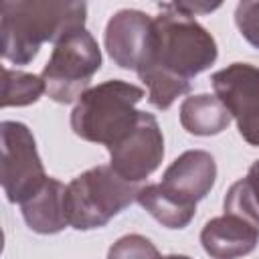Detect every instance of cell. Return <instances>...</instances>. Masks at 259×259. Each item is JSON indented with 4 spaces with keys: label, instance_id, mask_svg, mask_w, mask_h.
Here are the masks:
<instances>
[{
    "label": "cell",
    "instance_id": "cell-16",
    "mask_svg": "<svg viewBox=\"0 0 259 259\" xmlns=\"http://www.w3.org/2000/svg\"><path fill=\"white\" fill-rule=\"evenodd\" d=\"M47 93L40 75L4 67L2 71V107H24L36 103Z\"/></svg>",
    "mask_w": 259,
    "mask_h": 259
},
{
    "label": "cell",
    "instance_id": "cell-4",
    "mask_svg": "<svg viewBox=\"0 0 259 259\" xmlns=\"http://www.w3.org/2000/svg\"><path fill=\"white\" fill-rule=\"evenodd\" d=\"M136 184L121 178L111 166H93L67 184L65 208L69 227L91 231L105 227L138 198Z\"/></svg>",
    "mask_w": 259,
    "mask_h": 259
},
{
    "label": "cell",
    "instance_id": "cell-5",
    "mask_svg": "<svg viewBox=\"0 0 259 259\" xmlns=\"http://www.w3.org/2000/svg\"><path fill=\"white\" fill-rule=\"evenodd\" d=\"M101 67V49L95 36L81 28L61 38L40 77L47 87V95L55 103H73L89 89L93 75Z\"/></svg>",
    "mask_w": 259,
    "mask_h": 259
},
{
    "label": "cell",
    "instance_id": "cell-6",
    "mask_svg": "<svg viewBox=\"0 0 259 259\" xmlns=\"http://www.w3.org/2000/svg\"><path fill=\"white\" fill-rule=\"evenodd\" d=\"M2 162L0 182L2 190L12 204H22L40 190L47 182V172L36 150V142L28 125L22 121L4 119L0 123Z\"/></svg>",
    "mask_w": 259,
    "mask_h": 259
},
{
    "label": "cell",
    "instance_id": "cell-7",
    "mask_svg": "<svg viewBox=\"0 0 259 259\" xmlns=\"http://www.w3.org/2000/svg\"><path fill=\"white\" fill-rule=\"evenodd\" d=\"M214 95L237 121L241 138L259 146V67L231 63L210 77Z\"/></svg>",
    "mask_w": 259,
    "mask_h": 259
},
{
    "label": "cell",
    "instance_id": "cell-8",
    "mask_svg": "<svg viewBox=\"0 0 259 259\" xmlns=\"http://www.w3.org/2000/svg\"><path fill=\"white\" fill-rule=\"evenodd\" d=\"M109 166L127 182L136 184L146 180L158 170L164 158V136L156 117L148 111H140L136 125L111 148Z\"/></svg>",
    "mask_w": 259,
    "mask_h": 259
},
{
    "label": "cell",
    "instance_id": "cell-13",
    "mask_svg": "<svg viewBox=\"0 0 259 259\" xmlns=\"http://www.w3.org/2000/svg\"><path fill=\"white\" fill-rule=\"evenodd\" d=\"M136 202L146 208L162 227L166 229H184L196 214V204L178 196L162 182L148 184L138 190Z\"/></svg>",
    "mask_w": 259,
    "mask_h": 259
},
{
    "label": "cell",
    "instance_id": "cell-15",
    "mask_svg": "<svg viewBox=\"0 0 259 259\" xmlns=\"http://www.w3.org/2000/svg\"><path fill=\"white\" fill-rule=\"evenodd\" d=\"M225 212L235 214L259 229V160H255L247 176L237 180L225 194Z\"/></svg>",
    "mask_w": 259,
    "mask_h": 259
},
{
    "label": "cell",
    "instance_id": "cell-18",
    "mask_svg": "<svg viewBox=\"0 0 259 259\" xmlns=\"http://www.w3.org/2000/svg\"><path fill=\"white\" fill-rule=\"evenodd\" d=\"M235 24L245 40L259 49V2H239L235 8Z\"/></svg>",
    "mask_w": 259,
    "mask_h": 259
},
{
    "label": "cell",
    "instance_id": "cell-1",
    "mask_svg": "<svg viewBox=\"0 0 259 259\" xmlns=\"http://www.w3.org/2000/svg\"><path fill=\"white\" fill-rule=\"evenodd\" d=\"M217 57V40L200 22L160 4L146 59L136 71L148 87L150 105L162 111L168 109L190 91L192 77L210 69Z\"/></svg>",
    "mask_w": 259,
    "mask_h": 259
},
{
    "label": "cell",
    "instance_id": "cell-10",
    "mask_svg": "<svg viewBox=\"0 0 259 259\" xmlns=\"http://www.w3.org/2000/svg\"><path fill=\"white\" fill-rule=\"evenodd\" d=\"M217 162L206 150H186L182 152L164 172L162 184L176 192L178 196L198 202L214 186Z\"/></svg>",
    "mask_w": 259,
    "mask_h": 259
},
{
    "label": "cell",
    "instance_id": "cell-3",
    "mask_svg": "<svg viewBox=\"0 0 259 259\" xmlns=\"http://www.w3.org/2000/svg\"><path fill=\"white\" fill-rule=\"evenodd\" d=\"M142 99L144 89L130 81H103L79 97L71 111V130L85 142L111 148L136 125V105Z\"/></svg>",
    "mask_w": 259,
    "mask_h": 259
},
{
    "label": "cell",
    "instance_id": "cell-2",
    "mask_svg": "<svg viewBox=\"0 0 259 259\" xmlns=\"http://www.w3.org/2000/svg\"><path fill=\"white\" fill-rule=\"evenodd\" d=\"M87 4L63 0H6L0 6L2 59L28 65L42 42L57 45L71 32L85 28Z\"/></svg>",
    "mask_w": 259,
    "mask_h": 259
},
{
    "label": "cell",
    "instance_id": "cell-19",
    "mask_svg": "<svg viewBox=\"0 0 259 259\" xmlns=\"http://www.w3.org/2000/svg\"><path fill=\"white\" fill-rule=\"evenodd\" d=\"M168 8H172V10H176V12H182V14H186V16H196V14H202V12H212V10H217L221 4H202V2H170V4H166Z\"/></svg>",
    "mask_w": 259,
    "mask_h": 259
},
{
    "label": "cell",
    "instance_id": "cell-17",
    "mask_svg": "<svg viewBox=\"0 0 259 259\" xmlns=\"http://www.w3.org/2000/svg\"><path fill=\"white\" fill-rule=\"evenodd\" d=\"M107 259H160V251L148 237L140 233H130L119 237L109 247Z\"/></svg>",
    "mask_w": 259,
    "mask_h": 259
},
{
    "label": "cell",
    "instance_id": "cell-20",
    "mask_svg": "<svg viewBox=\"0 0 259 259\" xmlns=\"http://www.w3.org/2000/svg\"><path fill=\"white\" fill-rule=\"evenodd\" d=\"M160 259H192V257H188V255H176V253H172V255H164V257H160Z\"/></svg>",
    "mask_w": 259,
    "mask_h": 259
},
{
    "label": "cell",
    "instance_id": "cell-11",
    "mask_svg": "<svg viewBox=\"0 0 259 259\" xmlns=\"http://www.w3.org/2000/svg\"><path fill=\"white\" fill-rule=\"evenodd\" d=\"M259 229L235 214L210 219L200 231V245L212 259H239L255 251Z\"/></svg>",
    "mask_w": 259,
    "mask_h": 259
},
{
    "label": "cell",
    "instance_id": "cell-14",
    "mask_svg": "<svg viewBox=\"0 0 259 259\" xmlns=\"http://www.w3.org/2000/svg\"><path fill=\"white\" fill-rule=\"evenodd\" d=\"M231 113L217 95H190L180 105V123L192 136H217L231 123Z\"/></svg>",
    "mask_w": 259,
    "mask_h": 259
},
{
    "label": "cell",
    "instance_id": "cell-9",
    "mask_svg": "<svg viewBox=\"0 0 259 259\" xmlns=\"http://www.w3.org/2000/svg\"><path fill=\"white\" fill-rule=\"evenodd\" d=\"M154 18L136 8L117 10L105 26V49L121 69L138 71L146 59Z\"/></svg>",
    "mask_w": 259,
    "mask_h": 259
},
{
    "label": "cell",
    "instance_id": "cell-12",
    "mask_svg": "<svg viewBox=\"0 0 259 259\" xmlns=\"http://www.w3.org/2000/svg\"><path fill=\"white\" fill-rule=\"evenodd\" d=\"M67 186L57 178H47L36 194L20 204V212L30 231L38 235H55L69 227L65 208Z\"/></svg>",
    "mask_w": 259,
    "mask_h": 259
}]
</instances>
